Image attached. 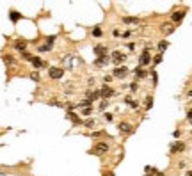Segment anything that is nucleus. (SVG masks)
<instances>
[{"label":"nucleus","mask_w":192,"mask_h":176,"mask_svg":"<svg viewBox=\"0 0 192 176\" xmlns=\"http://www.w3.org/2000/svg\"><path fill=\"white\" fill-rule=\"evenodd\" d=\"M54 43H55V36H48V38H46V45H50V46H52Z\"/></svg>","instance_id":"393cba45"},{"label":"nucleus","mask_w":192,"mask_h":176,"mask_svg":"<svg viewBox=\"0 0 192 176\" xmlns=\"http://www.w3.org/2000/svg\"><path fill=\"white\" fill-rule=\"evenodd\" d=\"M30 78H32V80H34V82H38V80H39V75H38V73H36V71H34V73H32V75H30Z\"/></svg>","instance_id":"cd10ccee"},{"label":"nucleus","mask_w":192,"mask_h":176,"mask_svg":"<svg viewBox=\"0 0 192 176\" xmlns=\"http://www.w3.org/2000/svg\"><path fill=\"white\" fill-rule=\"evenodd\" d=\"M105 176H114V174H112V173H109V174H105Z\"/></svg>","instance_id":"c9c22d12"},{"label":"nucleus","mask_w":192,"mask_h":176,"mask_svg":"<svg viewBox=\"0 0 192 176\" xmlns=\"http://www.w3.org/2000/svg\"><path fill=\"white\" fill-rule=\"evenodd\" d=\"M119 130L125 132V134H128V132H132V126H130L128 123H121V125H119Z\"/></svg>","instance_id":"2eb2a0df"},{"label":"nucleus","mask_w":192,"mask_h":176,"mask_svg":"<svg viewBox=\"0 0 192 176\" xmlns=\"http://www.w3.org/2000/svg\"><path fill=\"white\" fill-rule=\"evenodd\" d=\"M151 107H153V98H151V96H148V98H146V109L150 110Z\"/></svg>","instance_id":"412c9836"},{"label":"nucleus","mask_w":192,"mask_h":176,"mask_svg":"<svg viewBox=\"0 0 192 176\" xmlns=\"http://www.w3.org/2000/svg\"><path fill=\"white\" fill-rule=\"evenodd\" d=\"M185 176H192V171H187V174Z\"/></svg>","instance_id":"f704fd0d"},{"label":"nucleus","mask_w":192,"mask_h":176,"mask_svg":"<svg viewBox=\"0 0 192 176\" xmlns=\"http://www.w3.org/2000/svg\"><path fill=\"white\" fill-rule=\"evenodd\" d=\"M93 36H94V38H100V36H101V29H100V27H94V29H93Z\"/></svg>","instance_id":"5701e85b"},{"label":"nucleus","mask_w":192,"mask_h":176,"mask_svg":"<svg viewBox=\"0 0 192 176\" xmlns=\"http://www.w3.org/2000/svg\"><path fill=\"white\" fill-rule=\"evenodd\" d=\"M107 151H109V146H107L105 142H98L94 148H93V153H94V155H105Z\"/></svg>","instance_id":"f03ea898"},{"label":"nucleus","mask_w":192,"mask_h":176,"mask_svg":"<svg viewBox=\"0 0 192 176\" xmlns=\"http://www.w3.org/2000/svg\"><path fill=\"white\" fill-rule=\"evenodd\" d=\"M187 117H189V121L192 123V110H189V112H187Z\"/></svg>","instance_id":"72a5a7b5"},{"label":"nucleus","mask_w":192,"mask_h":176,"mask_svg":"<svg viewBox=\"0 0 192 176\" xmlns=\"http://www.w3.org/2000/svg\"><path fill=\"white\" fill-rule=\"evenodd\" d=\"M158 62H162V55H156L155 57V64H158Z\"/></svg>","instance_id":"2f4dec72"},{"label":"nucleus","mask_w":192,"mask_h":176,"mask_svg":"<svg viewBox=\"0 0 192 176\" xmlns=\"http://www.w3.org/2000/svg\"><path fill=\"white\" fill-rule=\"evenodd\" d=\"M50 48H52V46H50V45H46V43L39 46V50H41V52H46V50H50Z\"/></svg>","instance_id":"a878e982"},{"label":"nucleus","mask_w":192,"mask_h":176,"mask_svg":"<svg viewBox=\"0 0 192 176\" xmlns=\"http://www.w3.org/2000/svg\"><path fill=\"white\" fill-rule=\"evenodd\" d=\"M21 57L25 59V60H30V62H32V59H34V55H30L29 52H23V54H21Z\"/></svg>","instance_id":"b1692460"},{"label":"nucleus","mask_w":192,"mask_h":176,"mask_svg":"<svg viewBox=\"0 0 192 176\" xmlns=\"http://www.w3.org/2000/svg\"><path fill=\"white\" fill-rule=\"evenodd\" d=\"M185 150V146L181 144V142H174L173 146H171V153H176V151H183Z\"/></svg>","instance_id":"9b49d317"},{"label":"nucleus","mask_w":192,"mask_h":176,"mask_svg":"<svg viewBox=\"0 0 192 176\" xmlns=\"http://www.w3.org/2000/svg\"><path fill=\"white\" fill-rule=\"evenodd\" d=\"M135 77L137 78H144L146 77V71H144L142 68H137V69H135Z\"/></svg>","instance_id":"6ab92c4d"},{"label":"nucleus","mask_w":192,"mask_h":176,"mask_svg":"<svg viewBox=\"0 0 192 176\" xmlns=\"http://www.w3.org/2000/svg\"><path fill=\"white\" fill-rule=\"evenodd\" d=\"M173 30H174V27H173V25H169V23L162 25V32H164V34H171Z\"/></svg>","instance_id":"dca6fc26"},{"label":"nucleus","mask_w":192,"mask_h":176,"mask_svg":"<svg viewBox=\"0 0 192 176\" xmlns=\"http://www.w3.org/2000/svg\"><path fill=\"white\" fill-rule=\"evenodd\" d=\"M0 176H5V174H4V173H2V171H0Z\"/></svg>","instance_id":"e433bc0d"},{"label":"nucleus","mask_w":192,"mask_h":176,"mask_svg":"<svg viewBox=\"0 0 192 176\" xmlns=\"http://www.w3.org/2000/svg\"><path fill=\"white\" fill-rule=\"evenodd\" d=\"M9 18H11V21H18V20L21 18V14H20L18 11H11V13H9Z\"/></svg>","instance_id":"f3484780"},{"label":"nucleus","mask_w":192,"mask_h":176,"mask_svg":"<svg viewBox=\"0 0 192 176\" xmlns=\"http://www.w3.org/2000/svg\"><path fill=\"white\" fill-rule=\"evenodd\" d=\"M66 116H68L70 119H71V121H73V125H78V123H80V117H78L75 112H71V110H70V112H68Z\"/></svg>","instance_id":"ddd939ff"},{"label":"nucleus","mask_w":192,"mask_h":176,"mask_svg":"<svg viewBox=\"0 0 192 176\" xmlns=\"http://www.w3.org/2000/svg\"><path fill=\"white\" fill-rule=\"evenodd\" d=\"M126 103H128V105H132V107H137V103H135L134 100H130V98H126Z\"/></svg>","instance_id":"c85d7f7f"},{"label":"nucleus","mask_w":192,"mask_h":176,"mask_svg":"<svg viewBox=\"0 0 192 176\" xmlns=\"http://www.w3.org/2000/svg\"><path fill=\"white\" fill-rule=\"evenodd\" d=\"M64 64L68 69H77L78 66H82V59L77 55H68V57H64Z\"/></svg>","instance_id":"f257e3e1"},{"label":"nucleus","mask_w":192,"mask_h":176,"mask_svg":"<svg viewBox=\"0 0 192 176\" xmlns=\"http://www.w3.org/2000/svg\"><path fill=\"white\" fill-rule=\"evenodd\" d=\"M105 107H107V100H103V101H101V103H100V109H101V110H103V109H105Z\"/></svg>","instance_id":"7c9ffc66"},{"label":"nucleus","mask_w":192,"mask_h":176,"mask_svg":"<svg viewBox=\"0 0 192 176\" xmlns=\"http://www.w3.org/2000/svg\"><path fill=\"white\" fill-rule=\"evenodd\" d=\"M32 66H34V68H43V66H45V62H43L39 57H34V59H32Z\"/></svg>","instance_id":"a211bd4d"},{"label":"nucleus","mask_w":192,"mask_h":176,"mask_svg":"<svg viewBox=\"0 0 192 176\" xmlns=\"http://www.w3.org/2000/svg\"><path fill=\"white\" fill-rule=\"evenodd\" d=\"M48 75H50V78H54V80H59V78H62V75H64V69L62 68H52L48 71Z\"/></svg>","instance_id":"7ed1b4c3"},{"label":"nucleus","mask_w":192,"mask_h":176,"mask_svg":"<svg viewBox=\"0 0 192 176\" xmlns=\"http://www.w3.org/2000/svg\"><path fill=\"white\" fill-rule=\"evenodd\" d=\"M150 60H151V57H150V52H144V54L139 57V64H141V66H146Z\"/></svg>","instance_id":"6e6552de"},{"label":"nucleus","mask_w":192,"mask_h":176,"mask_svg":"<svg viewBox=\"0 0 192 176\" xmlns=\"http://www.w3.org/2000/svg\"><path fill=\"white\" fill-rule=\"evenodd\" d=\"M14 48L20 50V52L23 54V52H25V48H27V43H25V41H21V39H18V41L14 43Z\"/></svg>","instance_id":"9d476101"},{"label":"nucleus","mask_w":192,"mask_h":176,"mask_svg":"<svg viewBox=\"0 0 192 176\" xmlns=\"http://www.w3.org/2000/svg\"><path fill=\"white\" fill-rule=\"evenodd\" d=\"M173 21H181V20L185 18V11H176V13H173Z\"/></svg>","instance_id":"1a4fd4ad"},{"label":"nucleus","mask_w":192,"mask_h":176,"mask_svg":"<svg viewBox=\"0 0 192 176\" xmlns=\"http://www.w3.org/2000/svg\"><path fill=\"white\" fill-rule=\"evenodd\" d=\"M125 59H126V55H123L121 52H114V54H112V57H110V60H112L114 64H121Z\"/></svg>","instance_id":"423d86ee"},{"label":"nucleus","mask_w":192,"mask_h":176,"mask_svg":"<svg viewBox=\"0 0 192 176\" xmlns=\"http://www.w3.org/2000/svg\"><path fill=\"white\" fill-rule=\"evenodd\" d=\"M100 96H101V98H105V100H107V98L114 96V91H112V89H110L109 85H103V87H101V91H100Z\"/></svg>","instance_id":"39448f33"},{"label":"nucleus","mask_w":192,"mask_h":176,"mask_svg":"<svg viewBox=\"0 0 192 176\" xmlns=\"http://www.w3.org/2000/svg\"><path fill=\"white\" fill-rule=\"evenodd\" d=\"M151 77H153V85H156V80H158V78H156V73H155V71H151Z\"/></svg>","instance_id":"c756f323"},{"label":"nucleus","mask_w":192,"mask_h":176,"mask_svg":"<svg viewBox=\"0 0 192 176\" xmlns=\"http://www.w3.org/2000/svg\"><path fill=\"white\" fill-rule=\"evenodd\" d=\"M105 119H107V121H112V114H109V112H107V114H105Z\"/></svg>","instance_id":"473e14b6"},{"label":"nucleus","mask_w":192,"mask_h":176,"mask_svg":"<svg viewBox=\"0 0 192 176\" xmlns=\"http://www.w3.org/2000/svg\"><path fill=\"white\" fill-rule=\"evenodd\" d=\"M123 21H125L126 25H137V23H139V20H137V18H132V16H126V18H123Z\"/></svg>","instance_id":"4468645a"},{"label":"nucleus","mask_w":192,"mask_h":176,"mask_svg":"<svg viewBox=\"0 0 192 176\" xmlns=\"http://www.w3.org/2000/svg\"><path fill=\"white\" fill-rule=\"evenodd\" d=\"M167 46H169V43H167V41H162V43H158V52H164Z\"/></svg>","instance_id":"aec40b11"},{"label":"nucleus","mask_w":192,"mask_h":176,"mask_svg":"<svg viewBox=\"0 0 192 176\" xmlns=\"http://www.w3.org/2000/svg\"><path fill=\"white\" fill-rule=\"evenodd\" d=\"M126 75H128V68H126V66H117V68L114 69V77L116 78H125Z\"/></svg>","instance_id":"20e7f679"},{"label":"nucleus","mask_w":192,"mask_h":176,"mask_svg":"<svg viewBox=\"0 0 192 176\" xmlns=\"http://www.w3.org/2000/svg\"><path fill=\"white\" fill-rule=\"evenodd\" d=\"M91 112H93V109H91V107L82 109V116H91Z\"/></svg>","instance_id":"4be33fe9"},{"label":"nucleus","mask_w":192,"mask_h":176,"mask_svg":"<svg viewBox=\"0 0 192 176\" xmlns=\"http://www.w3.org/2000/svg\"><path fill=\"white\" fill-rule=\"evenodd\" d=\"M109 60H110V55H105V57L96 59V60H94V64H96V66H103V64H107Z\"/></svg>","instance_id":"f8f14e48"},{"label":"nucleus","mask_w":192,"mask_h":176,"mask_svg":"<svg viewBox=\"0 0 192 176\" xmlns=\"http://www.w3.org/2000/svg\"><path fill=\"white\" fill-rule=\"evenodd\" d=\"M94 54H96V57L100 59V57H105L107 55V48L105 46H101V45H98L94 48Z\"/></svg>","instance_id":"0eeeda50"},{"label":"nucleus","mask_w":192,"mask_h":176,"mask_svg":"<svg viewBox=\"0 0 192 176\" xmlns=\"http://www.w3.org/2000/svg\"><path fill=\"white\" fill-rule=\"evenodd\" d=\"M93 125H94V121H93V119H87V121L84 123V126H87V128H91Z\"/></svg>","instance_id":"bb28decb"}]
</instances>
